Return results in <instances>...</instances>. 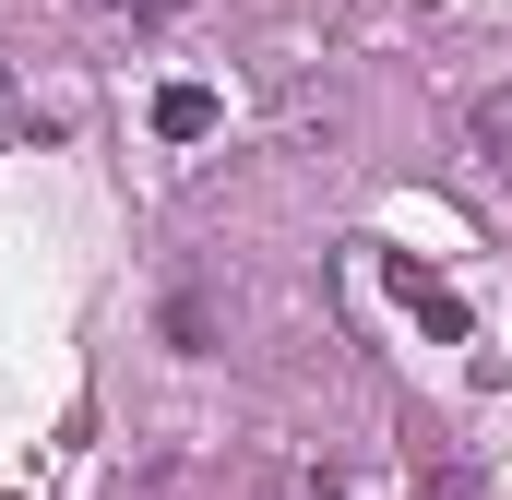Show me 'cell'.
<instances>
[{"label":"cell","instance_id":"cell-3","mask_svg":"<svg viewBox=\"0 0 512 500\" xmlns=\"http://www.w3.org/2000/svg\"><path fill=\"white\" fill-rule=\"evenodd\" d=\"M477 143H489V155H512V84H501V96H477Z\"/></svg>","mask_w":512,"mask_h":500},{"label":"cell","instance_id":"cell-1","mask_svg":"<svg viewBox=\"0 0 512 500\" xmlns=\"http://www.w3.org/2000/svg\"><path fill=\"white\" fill-rule=\"evenodd\" d=\"M405 310H417V322H429L441 346H465V298H453L441 274H417V262H405Z\"/></svg>","mask_w":512,"mask_h":500},{"label":"cell","instance_id":"cell-5","mask_svg":"<svg viewBox=\"0 0 512 500\" xmlns=\"http://www.w3.org/2000/svg\"><path fill=\"white\" fill-rule=\"evenodd\" d=\"M0 131H12V84H0Z\"/></svg>","mask_w":512,"mask_h":500},{"label":"cell","instance_id":"cell-4","mask_svg":"<svg viewBox=\"0 0 512 500\" xmlns=\"http://www.w3.org/2000/svg\"><path fill=\"white\" fill-rule=\"evenodd\" d=\"M108 12H143V24H155V12H179V0H108Z\"/></svg>","mask_w":512,"mask_h":500},{"label":"cell","instance_id":"cell-2","mask_svg":"<svg viewBox=\"0 0 512 500\" xmlns=\"http://www.w3.org/2000/svg\"><path fill=\"white\" fill-rule=\"evenodd\" d=\"M155 131H167V143H203V131H215V84H167V96H155Z\"/></svg>","mask_w":512,"mask_h":500}]
</instances>
